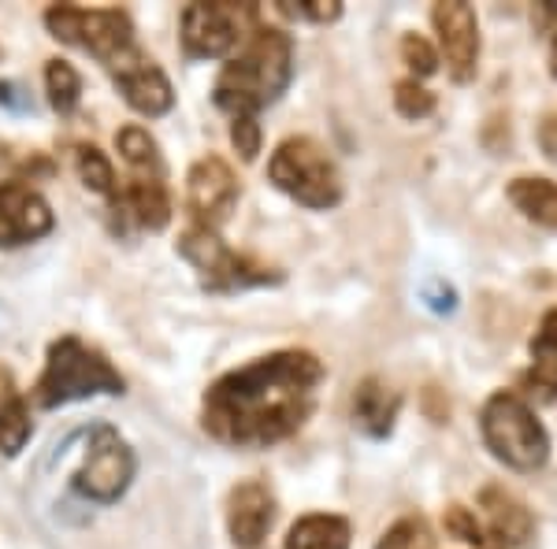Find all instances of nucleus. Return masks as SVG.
Listing matches in <instances>:
<instances>
[{"label":"nucleus","mask_w":557,"mask_h":549,"mask_svg":"<svg viewBox=\"0 0 557 549\" xmlns=\"http://www.w3.org/2000/svg\"><path fill=\"white\" fill-rule=\"evenodd\" d=\"M131 479H134L131 446L123 442L112 427L89 431L83 464H78V472H75V490L86 494L89 501L112 506V501L123 498V490L131 486Z\"/></svg>","instance_id":"1a4fd4ad"},{"label":"nucleus","mask_w":557,"mask_h":549,"mask_svg":"<svg viewBox=\"0 0 557 549\" xmlns=\"http://www.w3.org/2000/svg\"><path fill=\"white\" fill-rule=\"evenodd\" d=\"M45 93H49V104L60 115H71L78 108V97H83V78H78V71L67 60H49V67H45Z\"/></svg>","instance_id":"4be33fe9"},{"label":"nucleus","mask_w":557,"mask_h":549,"mask_svg":"<svg viewBox=\"0 0 557 549\" xmlns=\"http://www.w3.org/2000/svg\"><path fill=\"white\" fill-rule=\"evenodd\" d=\"M0 104H12V108H20V104H23L20 89H15L12 83H0Z\"/></svg>","instance_id":"72a5a7b5"},{"label":"nucleus","mask_w":557,"mask_h":549,"mask_svg":"<svg viewBox=\"0 0 557 549\" xmlns=\"http://www.w3.org/2000/svg\"><path fill=\"white\" fill-rule=\"evenodd\" d=\"M394 108H398L401 120L420 123L435 112V93H431L428 86H420L417 78H401V83L394 86Z\"/></svg>","instance_id":"bb28decb"},{"label":"nucleus","mask_w":557,"mask_h":549,"mask_svg":"<svg viewBox=\"0 0 557 549\" xmlns=\"http://www.w3.org/2000/svg\"><path fill=\"white\" fill-rule=\"evenodd\" d=\"M443 527H446V535H454L457 542H465V546H472V549H502L491 538V531L483 527V520L475 516L472 509H465V506H450V509H446Z\"/></svg>","instance_id":"393cba45"},{"label":"nucleus","mask_w":557,"mask_h":549,"mask_svg":"<svg viewBox=\"0 0 557 549\" xmlns=\"http://www.w3.org/2000/svg\"><path fill=\"white\" fill-rule=\"evenodd\" d=\"M112 201L146 230H164L172 223V197H168L164 175H134L127 190L115 194Z\"/></svg>","instance_id":"dca6fc26"},{"label":"nucleus","mask_w":557,"mask_h":549,"mask_svg":"<svg viewBox=\"0 0 557 549\" xmlns=\"http://www.w3.org/2000/svg\"><path fill=\"white\" fill-rule=\"evenodd\" d=\"M528 349H532V364L524 372V390L535 401L554 404L557 401V309L543 316Z\"/></svg>","instance_id":"f3484780"},{"label":"nucleus","mask_w":557,"mask_h":549,"mask_svg":"<svg viewBox=\"0 0 557 549\" xmlns=\"http://www.w3.org/2000/svg\"><path fill=\"white\" fill-rule=\"evenodd\" d=\"M49 201L20 183H0V249L30 246L52 230Z\"/></svg>","instance_id":"f8f14e48"},{"label":"nucleus","mask_w":557,"mask_h":549,"mask_svg":"<svg viewBox=\"0 0 557 549\" xmlns=\"http://www.w3.org/2000/svg\"><path fill=\"white\" fill-rule=\"evenodd\" d=\"M278 12L290 15V20H309V23H335L343 15L338 0H278Z\"/></svg>","instance_id":"c85d7f7f"},{"label":"nucleus","mask_w":557,"mask_h":549,"mask_svg":"<svg viewBox=\"0 0 557 549\" xmlns=\"http://www.w3.org/2000/svg\"><path fill=\"white\" fill-rule=\"evenodd\" d=\"M323 360L309 349H278L235 367L205 390L201 423L223 446L268 449L298 435L317 409Z\"/></svg>","instance_id":"f257e3e1"},{"label":"nucleus","mask_w":557,"mask_h":549,"mask_svg":"<svg viewBox=\"0 0 557 549\" xmlns=\"http://www.w3.org/2000/svg\"><path fill=\"white\" fill-rule=\"evenodd\" d=\"M532 23L546 34V41H550V75L557 78V0H543V4H535Z\"/></svg>","instance_id":"7c9ffc66"},{"label":"nucleus","mask_w":557,"mask_h":549,"mask_svg":"<svg viewBox=\"0 0 557 549\" xmlns=\"http://www.w3.org/2000/svg\"><path fill=\"white\" fill-rule=\"evenodd\" d=\"M424 301H428V309L431 312H454L457 309V294H454V286H446L443 278H431V283L424 286Z\"/></svg>","instance_id":"2f4dec72"},{"label":"nucleus","mask_w":557,"mask_h":549,"mask_svg":"<svg viewBox=\"0 0 557 549\" xmlns=\"http://www.w3.org/2000/svg\"><path fill=\"white\" fill-rule=\"evenodd\" d=\"M115 146H120L123 160L134 167V175H164V164H160L157 141L149 138V130L141 127H123L115 134Z\"/></svg>","instance_id":"5701e85b"},{"label":"nucleus","mask_w":557,"mask_h":549,"mask_svg":"<svg viewBox=\"0 0 557 549\" xmlns=\"http://www.w3.org/2000/svg\"><path fill=\"white\" fill-rule=\"evenodd\" d=\"M375 549H435V535H431L424 516H406L386 531Z\"/></svg>","instance_id":"a878e982"},{"label":"nucleus","mask_w":557,"mask_h":549,"mask_svg":"<svg viewBox=\"0 0 557 549\" xmlns=\"http://www.w3.org/2000/svg\"><path fill=\"white\" fill-rule=\"evenodd\" d=\"M97 394H123V375L112 367V360L75 335L52 341L45 372L34 386V401L41 409H60Z\"/></svg>","instance_id":"20e7f679"},{"label":"nucleus","mask_w":557,"mask_h":549,"mask_svg":"<svg viewBox=\"0 0 557 549\" xmlns=\"http://www.w3.org/2000/svg\"><path fill=\"white\" fill-rule=\"evenodd\" d=\"M238 204V178L227 160L201 157L186 175V209L197 227L220 230Z\"/></svg>","instance_id":"9d476101"},{"label":"nucleus","mask_w":557,"mask_h":549,"mask_svg":"<svg viewBox=\"0 0 557 549\" xmlns=\"http://www.w3.org/2000/svg\"><path fill=\"white\" fill-rule=\"evenodd\" d=\"M506 197L524 220H532L546 230H557V183L554 178L520 175L506 186Z\"/></svg>","instance_id":"aec40b11"},{"label":"nucleus","mask_w":557,"mask_h":549,"mask_svg":"<svg viewBox=\"0 0 557 549\" xmlns=\"http://www.w3.org/2000/svg\"><path fill=\"white\" fill-rule=\"evenodd\" d=\"M178 257H183L186 264H194V272L201 275V286L215 294H235V290H253V286L283 283L278 267H268L253 257L235 253L220 234L209 227H197V223L178 234Z\"/></svg>","instance_id":"0eeeda50"},{"label":"nucleus","mask_w":557,"mask_h":549,"mask_svg":"<svg viewBox=\"0 0 557 549\" xmlns=\"http://www.w3.org/2000/svg\"><path fill=\"white\" fill-rule=\"evenodd\" d=\"M257 26H260L257 4H231V0L190 4L183 12V49L194 60L231 57L238 45L249 41V34Z\"/></svg>","instance_id":"6e6552de"},{"label":"nucleus","mask_w":557,"mask_h":549,"mask_svg":"<svg viewBox=\"0 0 557 549\" xmlns=\"http://www.w3.org/2000/svg\"><path fill=\"white\" fill-rule=\"evenodd\" d=\"M275 524V494L260 479H246L227 498V531L238 549H257Z\"/></svg>","instance_id":"ddd939ff"},{"label":"nucleus","mask_w":557,"mask_h":549,"mask_svg":"<svg viewBox=\"0 0 557 549\" xmlns=\"http://www.w3.org/2000/svg\"><path fill=\"white\" fill-rule=\"evenodd\" d=\"M480 509H483V527L491 531V538L502 549H517L535 535L532 509H528L517 494H509L506 486H483Z\"/></svg>","instance_id":"4468645a"},{"label":"nucleus","mask_w":557,"mask_h":549,"mask_svg":"<svg viewBox=\"0 0 557 549\" xmlns=\"http://www.w3.org/2000/svg\"><path fill=\"white\" fill-rule=\"evenodd\" d=\"M480 435L494 461L513 467V472H539L550 461V435H546L543 420L513 390L491 394L480 412Z\"/></svg>","instance_id":"39448f33"},{"label":"nucleus","mask_w":557,"mask_h":549,"mask_svg":"<svg viewBox=\"0 0 557 549\" xmlns=\"http://www.w3.org/2000/svg\"><path fill=\"white\" fill-rule=\"evenodd\" d=\"M401 412L398 390H391L383 379H364L354 394V423L368 438H386L394 431V420Z\"/></svg>","instance_id":"a211bd4d"},{"label":"nucleus","mask_w":557,"mask_h":549,"mask_svg":"<svg viewBox=\"0 0 557 549\" xmlns=\"http://www.w3.org/2000/svg\"><path fill=\"white\" fill-rule=\"evenodd\" d=\"M431 23H435L450 78L454 83H472L475 67H480V20H475V8L465 4V0H443V4L431 8Z\"/></svg>","instance_id":"9b49d317"},{"label":"nucleus","mask_w":557,"mask_h":549,"mask_svg":"<svg viewBox=\"0 0 557 549\" xmlns=\"http://www.w3.org/2000/svg\"><path fill=\"white\" fill-rule=\"evenodd\" d=\"M45 26L57 41L75 45L101 60V67L112 78L138 64L146 52L134 41V23L120 8H75V4H52L45 12Z\"/></svg>","instance_id":"7ed1b4c3"},{"label":"nucleus","mask_w":557,"mask_h":549,"mask_svg":"<svg viewBox=\"0 0 557 549\" xmlns=\"http://www.w3.org/2000/svg\"><path fill=\"white\" fill-rule=\"evenodd\" d=\"M30 409H26L23 390L15 386V375L0 364V453L20 457L30 442Z\"/></svg>","instance_id":"6ab92c4d"},{"label":"nucleus","mask_w":557,"mask_h":549,"mask_svg":"<svg viewBox=\"0 0 557 549\" xmlns=\"http://www.w3.org/2000/svg\"><path fill=\"white\" fill-rule=\"evenodd\" d=\"M75 167H78V178H83L86 190H94L101 197H115V171L97 146H78L75 149Z\"/></svg>","instance_id":"b1692460"},{"label":"nucleus","mask_w":557,"mask_h":549,"mask_svg":"<svg viewBox=\"0 0 557 549\" xmlns=\"http://www.w3.org/2000/svg\"><path fill=\"white\" fill-rule=\"evenodd\" d=\"M283 549H349V520L335 512H312L290 527Z\"/></svg>","instance_id":"412c9836"},{"label":"nucleus","mask_w":557,"mask_h":549,"mask_svg":"<svg viewBox=\"0 0 557 549\" xmlns=\"http://www.w3.org/2000/svg\"><path fill=\"white\" fill-rule=\"evenodd\" d=\"M231 141H235L238 157L246 160V164H253L257 152H260V123L249 120V115H242V120H231Z\"/></svg>","instance_id":"c756f323"},{"label":"nucleus","mask_w":557,"mask_h":549,"mask_svg":"<svg viewBox=\"0 0 557 549\" xmlns=\"http://www.w3.org/2000/svg\"><path fill=\"white\" fill-rule=\"evenodd\" d=\"M268 178L305 209L327 212L343 201V175H338L335 160L327 157V149L312 138L278 141L272 164H268Z\"/></svg>","instance_id":"423d86ee"},{"label":"nucleus","mask_w":557,"mask_h":549,"mask_svg":"<svg viewBox=\"0 0 557 549\" xmlns=\"http://www.w3.org/2000/svg\"><path fill=\"white\" fill-rule=\"evenodd\" d=\"M115 86H120L123 101L141 115H164V112H172V104H175L172 83H168V75L152 64L149 57H141L138 64L123 71V75L115 78Z\"/></svg>","instance_id":"2eb2a0df"},{"label":"nucleus","mask_w":557,"mask_h":549,"mask_svg":"<svg viewBox=\"0 0 557 549\" xmlns=\"http://www.w3.org/2000/svg\"><path fill=\"white\" fill-rule=\"evenodd\" d=\"M294 78V38L278 26H257L249 41L223 64L220 78L212 86L215 108L231 115V120H257L260 108L286 93Z\"/></svg>","instance_id":"f03ea898"},{"label":"nucleus","mask_w":557,"mask_h":549,"mask_svg":"<svg viewBox=\"0 0 557 549\" xmlns=\"http://www.w3.org/2000/svg\"><path fill=\"white\" fill-rule=\"evenodd\" d=\"M401 64L417 78H428L438 71V52L431 49V41L420 38V34H406V38H401Z\"/></svg>","instance_id":"cd10ccee"},{"label":"nucleus","mask_w":557,"mask_h":549,"mask_svg":"<svg viewBox=\"0 0 557 549\" xmlns=\"http://www.w3.org/2000/svg\"><path fill=\"white\" fill-rule=\"evenodd\" d=\"M539 146L550 160H557V108L543 120V127H539Z\"/></svg>","instance_id":"473e14b6"}]
</instances>
